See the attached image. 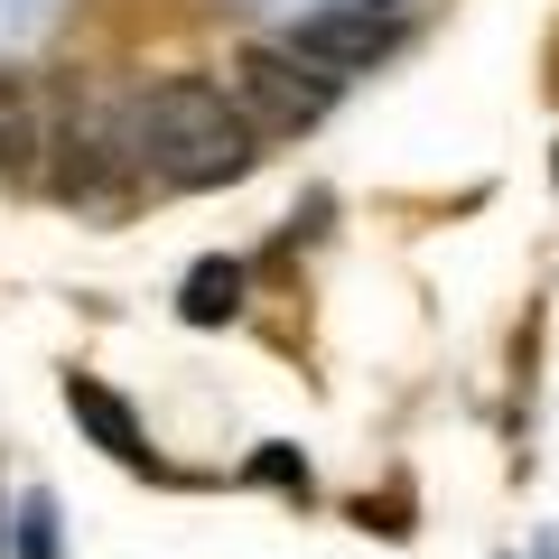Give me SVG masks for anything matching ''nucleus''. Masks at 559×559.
<instances>
[{"label":"nucleus","mask_w":559,"mask_h":559,"mask_svg":"<svg viewBox=\"0 0 559 559\" xmlns=\"http://www.w3.org/2000/svg\"><path fill=\"white\" fill-rule=\"evenodd\" d=\"M289 47H299L318 75H364V66H382L401 47V20L392 10H364V0H336V10H308L299 28H289Z\"/></svg>","instance_id":"3"},{"label":"nucleus","mask_w":559,"mask_h":559,"mask_svg":"<svg viewBox=\"0 0 559 559\" xmlns=\"http://www.w3.org/2000/svg\"><path fill=\"white\" fill-rule=\"evenodd\" d=\"M224 94H234V112L252 121V140H289V131H318L326 121L336 75H318L289 38H252V47H234V66H224Z\"/></svg>","instance_id":"2"},{"label":"nucleus","mask_w":559,"mask_h":559,"mask_svg":"<svg viewBox=\"0 0 559 559\" xmlns=\"http://www.w3.org/2000/svg\"><path fill=\"white\" fill-rule=\"evenodd\" d=\"M28 150H38V103L0 75V168H28Z\"/></svg>","instance_id":"6"},{"label":"nucleus","mask_w":559,"mask_h":559,"mask_svg":"<svg viewBox=\"0 0 559 559\" xmlns=\"http://www.w3.org/2000/svg\"><path fill=\"white\" fill-rule=\"evenodd\" d=\"M550 178H559V159H550Z\"/></svg>","instance_id":"11"},{"label":"nucleus","mask_w":559,"mask_h":559,"mask_svg":"<svg viewBox=\"0 0 559 559\" xmlns=\"http://www.w3.org/2000/svg\"><path fill=\"white\" fill-rule=\"evenodd\" d=\"M0 532H10V513H0Z\"/></svg>","instance_id":"9"},{"label":"nucleus","mask_w":559,"mask_h":559,"mask_svg":"<svg viewBox=\"0 0 559 559\" xmlns=\"http://www.w3.org/2000/svg\"><path fill=\"white\" fill-rule=\"evenodd\" d=\"M252 476H261V485H299V495H308V466L289 457V448H261V466H252Z\"/></svg>","instance_id":"8"},{"label":"nucleus","mask_w":559,"mask_h":559,"mask_svg":"<svg viewBox=\"0 0 559 559\" xmlns=\"http://www.w3.org/2000/svg\"><path fill=\"white\" fill-rule=\"evenodd\" d=\"M178 318H187V326L242 318V261H197V271H187V289H178Z\"/></svg>","instance_id":"5"},{"label":"nucleus","mask_w":559,"mask_h":559,"mask_svg":"<svg viewBox=\"0 0 559 559\" xmlns=\"http://www.w3.org/2000/svg\"><path fill=\"white\" fill-rule=\"evenodd\" d=\"M364 10H382V0H364Z\"/></svg>","instance_id":"10"},{"label":"nucleus","mask_w":559,"mask_h":559,"mask_svg":"<svg viewBox=\"0 0 559 559\" xmlns=\"http://www.w3.org/2000/svg\"><path fill=\"white\" fill-rule=\"evenodd\" d=\"M121 131H131V159L159 187H224V178L252 168V121L205 75H168L150 94H131L121 103Z\"/></svg>","instance_id":"1"},{"label":"nucleus","mask_w":559,"mask_h":559,"mask_svg":"<svg viewBox=\"0 0 559 559\" xmlns=\"http://www.w3.org/2000/svg\"><path fill=\"white\" fill-rule=\"evenodd\" d=\"M10 532H20V559H57V503H47V495H20Z\"/></svg>","instance_id":"7"},{"label":"nucleus","mask_w":559,"mask_h":559,"mask_svg":"<svg viewBox=\"0 0 559 559\" xmlns=\"http://www.w3.org/2000/svg\"><path fill=\"white\" fill-rule=\"evenodd\" d=\"M66 411L94 429V448L103 457H121V466H150V448H140V419H131V401L112 392V382H94V373H66Z\"/></svg>","instance_id":"4"}]
</instances>
